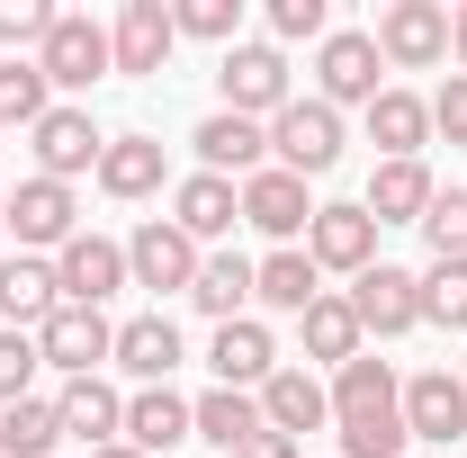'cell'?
<instances>
[{
	"label": "cell",
	"instance_id": "cell-42",
	"mask_svg": "<svg viewBox=\"0 0 467 458\" xmlns=\"http://www.w3.org/2000/svg\"><path fill=\"white\" fill-rule=\"evenodd\" d=\"M450 55L467 63V0H459V9H450Z\"/></svg>",
	"mask_w": 467,
	"mask_h": 458
},
{
	"label": "cell",
	"instance_id": "cell-25",
	"mask_svg": "<svg viewBox=\"0 0 467 458\" xmlns=\"http://www.w3.org/2000/svg\"><path fill=\"white\" fill-rule=\"evenodd\" d=\"M198 422H189V404L171 396V387H135L126 396V450H144V458H162V450H180Z\"/></svg>",
	"mask_w": 467,
	"mask_h": 458
},
{
	"label": "cell",
	"instance_id": "cell-36",
	"mask_svg": "<svg viewBox=\"0 0 467 458\" xmlns=\"http://www.w3.org/2000/svg\"><path fill=\"white\" fill-rule=\"evenodd\" d=\"M171 18H180V36H207L225 55H234V36H243V0H180Z\"/></svg>",
	"mask_w": 467,
	"mask_h": 458
},
{
	"label": "cell",
	"instance_id": "cell-3",
	"mask_svg": "<svg viewBox=\"0 0 467 458\" xmlns=\"http://www.w3.org/2000/svg\"><path fill=\"white\" fill-rule=\"evenodd\" d=\"M270 153H279V172L324 180L333 162H342V109H324V99H288V109L270 117Z\"/></svg>",
	"mask_w": 467,
	"mask_h": 458
},
{
	"label": "cell",
	"instance_id": "cell-28",
	"mask_svg": "<svg viewBox=\"0 0 467 458\" xmlns=\"http://www.w3.org/2000/svg\"><path fill=\"white\" fill-rule=\"evenodd\" d=\"M315 279H324V270L306 261V243H288V252H270V261H252V297H261V306H279V315H306V306L324 297Z\"/></svg>",
	"mask_w": 467,
	"mask_h": 458
},
{
	"label": "cell",
	"instance_id": "cell-17",
	"mask_svg": "<svg viewBox=\"0 0 467 458\" xmlns=\"http://www.w3.org/2000/svg\"><path fill=\"white\" fill-rule=\"evenodd\" d=\"M207 369H216V387H270L279 378V342H270V324H252V315H234L216 324V350H207Z\"/></svg>",
	"mask_w": 467,
	"mask_h": 458
},
{
	"label": "cell",
	"instance_id": "cell-4",
	"mask_svg": "<svg viewBox=\"0 0 467 458\" xmlns=\"http://www.w3.org/2000/svg\"><path fill=\"white\" fill-rule=\"evenodd\" d=\"M36 72H46V90H90L99 72H117L109 27L81 18V9H55V27H46V46H36Z\"/></svg>",
	"mask_w": 467,
	"mask_h": 458
},
{
	"label": "cell",
	"instance_id": "cell-44",
	"mask_svg": "<svg viewBox=\"0 0 467 458\" xmlns=\"http://www.w3.org/2000/svg\"><path fill=\"white\" fill-rule=\"evenodd\" d=\"M0 234H9V198H0Z\"/></svg>",
	"mask_w": 467,
	"mask_h": 458
},
{
	"label": "cell",
	"instance_id": "cell-34",
	"mask_svg": "<svg viewBox=\"0 0 467 458\" xmlns=\"http://www.w3.org/2000/svg\"><path fill=\"white\" fill-rule=\"evenodd\" d=\"M422 324L467 333V261H431V270H422Z\"/></svg>",
	"mask_w": 467,
	"mask_h": 458
},
{
	"label": "cell",
	"instance_id": "cell-7",
	"mask_svg": "<svg viewBox=\"0 0 467 458\" xmlns=\"http://www.w3.org/2000/svg\"><path fill=\"white\" fill-rule=\"evenodd\" d=\"M441 55H450V9H441V0H387V9H378V63L431 72Z\"/></svg>",
	"mask_w": 467,
	"mask_h": 458
},
{
	"label": "cell",
	"instance_id": "cell-19",
	"mask_svg": "<svg viewBox=\"0 0 467 458\" xmlns=\"http://www.w3.org/2000/svg\"><path fill=\"white\" fill-rule=\"evenodd\" d=\"M171 225L189 234V243H225V234L243 225V189L216 180V172H189V180L171 189Z\"/></svg>",
	"mask_w": 467,
	"mask_h": 458
},
{
	"label": "cell",
	"instance_id": "cell-27",
	"mask_svg": "<svg viewBox=\"0 0 467 458\" xmlns=\"http://www.w3.org/2000/svg\"><path fill=\"white\" fill-rule=\"evenodd\" d=\"M359 207H368L378 225H422V207H431V172H422V162H378Z\"/></svg>",
	"mask_w": 467,
	"mask_h": 458
},
{
	"label": "cell",
	"instance_id": "cell-35",
	"mask_svg": "<svg viewBox=\"0 0 467 458\" xmlns=\"http://www.w3.org/2000/svg\"><path fill=\"white\" fill-rule=\"evenodd\" d=\"M422 243H431V261H467V189H431Z\"/></svg>",
	"mask_w": 467,
	"mask_h": 458
},
{
	"label": "cell",
	"instance_id": "cell-14",
	"mask_svg": "<svg viewBox=\"0 0 467 458\" xmlns=\"http://www.w3.org/2000/svg\"><path fill=\"white\" fill-rule=\"evenodd\" d=\"M189 144H198V172L234 180V189H243L252 172H270V126H252V117H225V109H216Z\"/></svg>",
	"mask_w": 467,
	"mask_h": 458
},
{
	"label": "cell",
	"instance_id": "cell-5",
	"mask_svg": "<svg viewBox=\"0 0 467 458\" xmlns=\"http://www.w3.org/2000/svg\"><path fill=\"white\" fill-rule=\"evenodd\" d=\"M109 350H117V324L99 315V306H55V315L36 324V359L63 369V378H99Z\"/></svg>",
	"mask_w": 467,
	"mask_h": 458
},
{
	"label": "cell",
	"instance_id": "cell-2",
	"mask_svg": "<svg viewBox=\"0 0 467 458\" xmlns=\"http://www.w3.org/2000/svg\"><path fill=\"white\" fill-rule=\"evenodd\" d=\"M387 63H378V36L368 27H333L324 46H315V99L324 109H368L387 81H378Z\"/></svg>",
	"mask_w": 467,
	"mask_h": 458
},
{
	"label": "cell",
	"instance_id": "cell-22",
	"mask_svg": "<svg viewBox=\"0 0 467 458\" xmlns=\"http://www.w3.org/2000/svg\"><path fill=\"white\" fill-rule=\"evenodd\" d=\"M55 306H63V287H55V261H36V252L0 261V324H9V333H36V324H46Z\"/></svg>",
	"mask_w": 467,
	"mask_h": 458
},
{
	"label": "cell",
	"instance_id": "cell-13",
	"mask_svg": "<svg viewBox=\"0 0 467 458\" xmlns=\"http://www.w3.org/2000/svg\"><path fill=\"white\" fill-rule=\"evenodd\" d=\"M243 225H261L279 252H288L296 234L315 225V198H306V180L279 172V162H270V172H252V180H243Z\"/></svg>",
	"mask_w": 467,
	"mask_h": 458
},
{
	"label": "cell",
	"instance_id": "cell-23",
	"mask_svg": "<svg viewBox=\"0 0 467 458\" xmlns=\"http://www.w3.org/2000/svg\"><path fill=\"white\" fill-rule=\"evenodd\" d=\"M109 359L135 378V387H171V369H180L171 315H135V324H117V350H109Z\"/></svg>",
	"mask_w": 467,
	"mask_h": 458
},
{
	"label": "cell",
	"instance_id": "cell-10",
	"mask_svg": "<svg viewBox=\"0 0 467 458\" xmlns=\"http://www.w3.org/2000/svg\"><path fill=\"white\" fill-rule=\"evenodd\" d=\"M350 315H359V333L396 342V333H413V324H422V279L378 261V270H359V279H350Z\"/></svg>",
	"mask_w": 467,
	"mask_h": 458
},
{
	"label": "cell",
	"instance_id": "cell-29",
	"mask_svg": "<svg viewBox=\"0 0 467 458\" xmlns=\"http://www.w3.org/2000/svg\"><path fill=\"white\" fill-rule=\"evenodd\" d=\"M296 333H306V359H333V369H350L359 359V315H350V297H315L306 315H296Z\"/></svg>",
	"mask_w": 467,
	"mask_h": 458
},
{
	"label": "cell",
	"instance_id": "cell-37",
	"mask_svg": "<svg viewBox=\"0 0 467 458\" xmlns=\"http://www.w3.org/2000/svg\"><path fill=\"white\" fill-rule=\"evenodd\" d=\"M36 369H46V359H36V333H9V324H0V404L27 396V387H36Z\"/></svg>",
	"mask_w": 467,
	"mask_h": 458
},
{
	"label": "cell",
	"instance_id": "cell-21",
	"mask_svg": "<svg viewBox=\"0 0 467 458\" xmlns=\"http://www.w3.org/2000/svg\"><path fill=\"white\" fill-rule=\"evenodd\" d=\"M261 422H270V432H324V422H333V387H324V378H315V369H279V378H270V387H261Z\"/></svg>",
	"mask_w": 467,
	"mask_h": 458
},
{
	"label": "cell",
	"instance_id": "cell-11",
	"mask_svg": "<svg viewBox=\"0 0 467 458\" xmlns=\"http://www.w3.org/2000/svg\"><path fill=\"white\" fill-rule=\"evenodd\" d=\"M55 287H63V306H109L117 287H126V243L72 234V243L55 252Z\"/></svg>",
	"mask_w": 467,
	"mask_h": 458
},
{
	"label": "cell",
	"instance_id": "cell-31",
	"mask_svg": "<svg viewBox=\"0 0 467 458\" xmlns=\"http://www.w3.org/2000/svg\"><path fill=\"white\" fill-rule=\"evenodd\" d=\"M189 422H198V441H216V450H243L252 432H261V396H243V387H216V396L189 404Z\"/></svg>",
	"mask_w": 467,
	"mask_h": 458
},
{
	"label": "cell",
	"instance_id": "cell-39",
	"mask_svg": "<svg viewBox=\"0 0 467 458\" xmlns=\"http://www.w3.org/2000/svg\"><path fill=\"white\" fill-rule=\"evenodd\" d=\"M46 27H55L46 0H0V46H46Z\"/></svg>",
	"mask_w": 467,
	"mask_h": 458
},
{
	"label": "cell",
	"instance_id": "cell-24",
	"mask_svg": "<svg viewBox=\"0 0 467 458\" xmlns=\"http://www.w3.org/2000/svg\"><path fill=\"white\" fill-rule=\"evenodd\" d=\"M368 144H378L387 162H422V144H431V99L378 90V99H368Z\"/></svg>",
	"mask_w": 467,
	"mask_h": 458
},
{
	"label": "cell",
	"instance_id": "cell-8",
	"mask_svg": "<svg viewBox=\"0 0 467 458\" xmlns=\"http://www.w3.org/2000/svg\"><path fill=\"white\" fill-rule=\"evenodd\" d=\"M27 135H36V180H63V189L81 172H99V153H109V135L90 126V109H46Z\"/></svg>",
	"mask_w": 467,
	"mask_h": 458
},
{
	"label": "cell",
	"instance_id": "cell-41",
	"mask_svg": "<svg viewBox=\"0 0 467 458\" xmlns=\"http://www.w3.org/2000/svg\"><path fill=\"white\" fill-rule=\"evenodd\" d=\"M234 458H296V441H288V432H270V422H261V432H252V441H243Z\"/></svg>",
	"mask_w": 467,
	"mask_h": 458
},
{
	"label": "cell",
	"instance_id": "cell-43",
	"mask_svg": "<svg viewBox=\"0 0 467 458\" xmlns=\"http://www.w3.org/2000/svg\"><path fill=\"white\" fill-rule=\"evenodd\" d=\"M90 458H144V450H126V441H109V450H90Z\"/></svg>",
	"mask_w": 467,
	"mask_h": 458
},
{
	"label": "cell",
	"instance_id": "cell-6",
	"mask_svg": "<svg viewBox=\"0 0 467 458\" xmlns=\"http://www.w3.org/2000/svg\"><path fill=\"white\" fill-rule=\"evenodd\" d=\"M216 90H225V117H252V126L279 117L296 99V90H288V55H279V46H234V55L216 63Z\"/></svg>",
	"mask_w": 467,
	"mask_h": 458
},
{
	"label": "cell",
	"instance_id": "cell-33",
	"mask_svg": "<svg viewBox=\"0 0 467 458\" xmlns=\"http://www.w3.org/2000/svg\"><path fill=\"white\" fill-rule=\"evenodd\" d=\"M55 109V99H46V72H36V63H0V135H9V126H36V117Z\"/></svg>",
	"mask_w": 467,
	"mask_h": 458
},
{
	"label": "cell",
	"instance_id": "cell-38",
	"mask_svg": "<svg viewBox=\"0 0 467 458\" xmlns=\"http://www.w3.org/2000/svg\"><path fill=\"white\" fill-rule=\"evenodd\" d=\"M270 36H279V46L333 36V9H324V0H270Z\"/></svg>",
	"mask_w": 467,
	"mask_h": 458
},
{
	"label": "cell",
	"instance_id": "cell-30",
	"mask_svg": "<svg viewBox=\"0 0 467 458\" xmlns=\"http://www.w3.org/2000/svg\"><path fill=\"white\" fill-rule=\"evenodd\" d=\"M189 306L216 315V324H234V315L252 306V261H243V252H207L198 279H189Z\"/></svg>",
	"mask_w": 467,
	"mask_h": 458
},
{
	"label": "cell",
	"instance_id": "cell-18",
	"mask_svg": "<svg viewBox=\"0 0 467 458\" xmlns=\"http://www.w3.org/2000/svg\"><path fill=\"white\" fill-rule=\"evenodd\" d=\"M405 432L413 441H467V387L450 378V369H422V378H405Z\"/></svg>",
	"mask_w": 467,
	"mask_h": 458
},
{
	"label": "cell",
	"instance_id": "cell-20",
	"mask_svg": "<svg viewBox=\"0 0 467 458\" xmlns=\"http://www.w3.org/2000/svg\"><path fill=\"white\" fill-rule=\"evenodd\" d=\"M63 441H90V450H109V441H126V396H117L109 378H63Z\"/></svg>",
	"mask_w": 467,
	"mask_h": 458
},
{
	"label": "cell",
	"instance_id": "cell-32",
	"mask_svg": "<svg viewBox=\"0 0 467 458\" xmlns=\"http://www.w3.org/2000/svg\"><path fill=\"white\" fill-rule=\"evenodd\" d=\"M55 441H63V413L46 396L0 404V458H55Z\"/></svg>",
	"mask_w": 467,
	"mask_h": 458
},
{
	"label": "cell",
	"instance_id": "cell-9",
	"mask_svg": "<svg viewBox=\"0 0 467 458\" xmlns=\"http://www.w3.org/2000/svg\"><path fill=\"white\" fill-rule=\"evenodd\" d=\"M198 243L171 225V216H153V225H135V243H126V279L135 287H162V297H189V279H198Z\"/></svg>",
	"mask_w": 467,
	"mask_h": 458
},
{
	"label": "cell",
	"instance_id": "cell-1",
	"mask_svg": "<svg viewBox=\"0 0 467 458\" xmlns=\"http://www.w3.org/2000/svg\"><path fill=\"white\" fill-rule=\"evenodd\" d=\"M333 432H342V458H405V387L387 359H350L333 369Z\"/></svg>",
	"mask_w": 467,
	"mask_h": 458
},
{
	"label": "cell",
	"instance_id": "cell-16",
	"mask_svg": "<svg viewBox=\"0 0 467 458\" xmlns=\"http://www.w3.org/2000/svg\"><path fill=\"white\" fill-rule=\"evenodd\" d=\"M72 216H81V207H72L63 180H18V189H9V234H18L27 252H63V243L81 234Z\"/></svg>",
	"mask_w": 467,
	"mask_h": 458
},
{
	"label": "cell",
	"instance_id": "cell-40",
	"mask_svg": "<svg viewBox=\"0 0 467 458\" xmlns=\"http://www.w3.org/2000/svg\"><path fill=\"white\" fill-rule=\"evenodd\" d=\"M431 135L467 144V72H459V81H441V99H431Z\"/></svg>",
	"mask_w": 467,
	"mask_h": 458
},
{
	"label": "cell",
	"instance_id": "cell-26",
	"mask_svg": "<svg viewBox=\"0 0 467 458\" xmlns=\"http://www.w3.org/2000/svg\"><path fill=\"white\" fill-rule=\"evenodd\" d=\"M162 172H171V162H162L153 135H109V153H99V172H90V180H99L109 198H153Z\"/></svg>",
	"mask_w": 467,
	"mask_h": 458
},
{
	"label": "cell",
	"instance_id": "cell-45",
	"mask_svg": "<svg viewBox=\"0 0 467 458\" xmlns=\"http://www.w3.org/2000/svg\"><path fill=\"white\" fill-rule=\"evenodd\" d=\"M459 387H467V378H459Z\"/></svg>",
	"mask_w": 467,
	"mask_h": 458
},
{
	"label": "cell",
	"instance_id": "cell-12",
	"mask_svg": "<svg viewBox=\"0 0 467 458\" xmlns=\"http://www.w3.org/2000/svg\"><path fill=\"white\" fill-rule=\"evenodd\" d=\"M306 261L315 270H378V216L368 207H315V225H306Z\"/></svg>",
	"mask_w": 467,
	"mask_h": 458
},
{
	"label": "cell",
	"instance_id": "cell-15",
	"mask_svg": "<svg viewBox=\"0 0 467 458\" xmlns=\"http://www.w3.org/2000/svg\"><path fill=\"white\" fill-rule=\"evenodd\" d=\"M171 46H180V18L162 9V0H126L117 9V27H109V55H117V72H162L171 63Z\"/></svg>",
	"mask_w": 467,
	"mask_h": 458
}]
</instances>
